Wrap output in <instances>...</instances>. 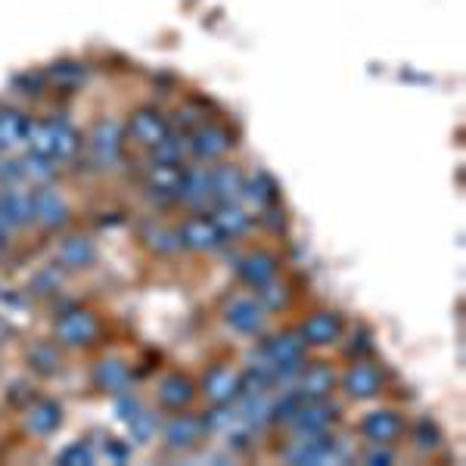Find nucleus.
I'll use <instances>...</instances> for the list:
<instances>
[{
	"instance_id": "obj_36",
	"label": "nucleus",
	"mask_w": 466,
	"mask_h": 466,
	"mask_svg": "<svg viewBox=\"0 0 466 466\" xmlns=\"http://www.w3.org/2000/svg\"><path fill=\"white\" fill-rule=\"evenodd\" d=\"M302 401H305V398L299 392H287L277 404H270V413H274V420H289L292 413L302 408Z\"/></svg>"
},
{
	"instance_id": "obj_12",
	"label": "nucleus",
	"mask_w": 466,
	"mask_h": 466,
	"mask_svg": "<svg viewBox=\"0 0 466 466\" xmlns=\"http://www.w3.org/2000/svg\"><path fill=\"white\" fill-rule=\"evenodd\" d=\"M171 127L168 122L159 116L156 109H140V112H134L131 116V122H127V134H131L137 144H144V147H153V144H159V140L168 134Z\"/></svg>"
},
{
	"instance_id": "obj_6",
	"label": "nucleus",
	"mask_w": 466,
	"mask_h": 466,
	"mask_svg": "<svg viewBox=\"0 0 466 466\" xmlns=\"http://www.w3.org/2000/svg\"><path fill=\"white\" fill-rule=\"evenodd\" d=\"M0 218H4L6 228H25L28 221H35L32 193L19 190L16 184L4 187V193H0Z\"/></svg>"
},
{
	"instance_id": "obj_26",
	"label": "nucleus",
	"mask_w": 466,
	"mask_h": 466,
	"mask_svg": "<svg viewBox=\"0 0 466 466\" xmlns=\"http://www.w3.org/2000/svg\"><path fill=\"white\" fill-rule=\"evenodd\" d=\"M202 435V423L193 417H175L168 426H165V439H168L171 448H193Z\"/></svg>"
},
{
	"instance_id": "obj_35",
	"label": "nucleus",
	"mask_w": 466,
	"mask_h": 466,
	"mask_svg": "<svg viewBox=\"0 0 466 466\" xmlns=\"http://www.w3.org/2000/svg\"><path fill=\"white\" fill-rule=\"evenodd\" d=\"M147 237H149V246H153L156 252H175V249H180V237H177V233H171V230L156 228V230H149Z\"/></svg>"
},
{
	"instance_id": "obj_25",
	"label": "nucleus",
	"mask_w": 466,
	"mask_h": 466,
	"mask_svg": "<svg viewBox=\"0 0 466 466\" xmlns=\"http://www.w3.org/2000/svg\"><path fill=\"white\" fill-rule=\"evenodd\" d=\"M50 134H54V162H69L78 156L81 137L69 122H63V118L50 122Z\"/></svg>"
},
{
	"instance_id": "obj_14",
	"label": "nucleus",
	"mask_w": 466,
	"mask_h": 466,
	"mask_svg": "<svg viewBox=\"0 0 466 466\" xmlns=\"http://www.w3.org/2000/svg\"><path fill=\"white\" fill-rule=\"evenodd\" d=\"M228 323L237 333L255 336L265 327V314H261V305L255 299H237V302L228 305Z\"/></svg>"
},
{
	"instance_id": "obj_38",
	"label": "nucleus",
	"mask_w": 466,
	"mask_h": 466,
	"mask_svg": "<svg viewBox=\"0 0 466 466\" xmlns=\"http://www.w3.org/2000/svg\"><path fill=\"white\" fill-rule=\"evenodd\" d=\"M116 410H118V417H122L125 423H127V420H131L134 413H140V410H144V408H140V401H137V398H134V395H122V392H118Z\"/></svg>"
},
{
	"instance_id": "obj_19",
	"label": "nucleus",
	"mask_w": 466,
	"mask_h": 466,
	"mask_svg": "<svg viewBox=\"0 0 466 466\" xmlns=\"http://www.w3.org/2000/svg\"><path fill=\"white\" fill-rule=\"evenodd\" d=\"M212 221L224 239H237L239 233H246V228H249V215H246L237 202H218Z\"/></svg>"
},
{
	"instance_id": "obj_39",
	"label": "nucleus",
	"mask_w": 466,
	"mask_h": 466,
	"mask_svg": "<svg viewBox=\"0 0 466 466\" xmlns=\"http://www.w3.org/2000/svg\"><path fill=\"white\" fill-rule=\"evenodd\" d=\"M19 180H22V168H19V162H13V159H0V184L10 187V184H19Z\"/></svg>"
},
{
	"instance_id": "obj_29",
	"label": "nucleus",
	"mask_w": 466,
	"mask_h": 466,
	"mask_svg": "<svg viewBox=\"0 0 466 466\" xmlns=\"http://www.w3.org/2000/svg\"><path fill=\"white\" fill-rule=\"evenodd\" d=\"M94 243L87 237H69L63 243V249H59V261L66 268H87L94 261Z\"/></svg>"
},
{
	"instance_id": "obj_18",
	"label": "nucleus",
	"mask_w": 466,
	"mask_h": 466,
	"mask_svg": "<svg viewBox=\"0 0 466 466\" xmlns=\"http://www.w3.org/2000/svg\"><path fill=\"white\" fill-rule=\"evenodd\" d=\"M364 435L373 445H389L401 435V420H398L395 410H377L364 420Z\"/></svg>"
},
{
	"instance_id": "obj_15",
	"label": "nucleus",
	"mask_w": 466,
	"mask_h": 466,
	"mask_svg": "<svg viewBox=\"0 0 466 466\" xmlns=\"http://www.w3.org/2000/svg\"><path fill=\"white\" fill-rule=\"evenodd\" d=\"M336 386V377L329 367L323 364H314V367H302V373H299V389L296 392L305 398V401H320V398L329 395V389Z\"/></svg>"
},
{
	"instance_id": "obj_3",
	"label": "nucleus",
	"mask_w": 466,
	"mask_h": 466,
	"mask_svg": "<svg viewBox=\"0 0 466 466\" xmlns=\"http://www.w3.org/2000/svg\"><path fill=\"white\" fill-rule=\"evenodd\" d=\"M32 215L37 224L56 230L69 221V206H66V199L59 197L54 187L44 184V187H37V190H32Z\"/></svg>"
},
{
	"instance_id": "obj_42",
	"label": "nucleus",
	"mask_w": 466,
	"mask_h": 466,
	"mask_svg": "<svg viewBox=\"0 0 466 466\" xmlns=\"http://www.w3.org/2000/svg\"><path fill=\"white\" fill-rule=\"evenodd\" d=\"M389 461H392L389 451H373V454H367V463H373V466H386Z\"/></svg>"
},
{
	"instance_id": "obj_37",
	"label": "nucleus",
	"mask_w": 466,
	"mask_h": 466,
	"mask_svg": "<svg viewBox=\"0 0 466 466\" xmlns=\"http://www.w3.org/2000/svg\"><path fill=\"white\" fill-rule=\"evenodd\" d=\"M258 292H261V302H265L268 308H280V305H287V289L277 287L274 280L265 283V287H258Z\"/></svg>"
},
{
	"instance_id": "obj_2",
	"label": "nucleus",
	"mask_w": 466,
	"mask_h": 466,
	"mask_svg": "<svg viewBox=\"0 0 466 466\" xmlns=\"http://www.w3.org/2000/svg\"><path fill=\"white\" fill-rule=\"evenodd\" d=\"M122 127L116 122H100L94 127V134H90L87 140V149H90V162L96 165V168H109V165H116L122 159Z\"/></svg>"
},
{
	"instance_id": "obj_24",
	"label": "nucleus",
	"mask_w": 466,
	"mask_h": 466,
	"mask_svg": "<svg viewBox=\"0 0 466 466\" xmlns=\"http://www.w3.org/2000/svg\"><path fill=\"white\" fill-rule=\"evenodd\" d=\"M243 175L233 165H221V168L212 171V190L218 202H237L243 197Z\"/></svg>"
},
{
	"instance_id": "obj_7",
	"label": "nucleus",
	"mask_w": 466,
	"mask_h": 466,
	"mask_svg": "<svg viewBox=\"0 0 466 466\" xmlns=\"http://www.w3.org/2000/svg\"><path fill=\"white\" fill-rule=\"evenodd\" d=\"M190 144L193 153L199 156V159H221L224 153L230 149V134L224 131V127H218V125H199L197 131H193V137L187 140Z\"/></svg>"
},
{
	"instance_id": "obj_30",
	"label": "nucleus",
	"mask_w": 466,
	"mask_h": 466,
	"mask_svg": "<svg viewBox=\"0 0 466 466\" xmlns=\"http://www.w3.org/2000/svg\"><path fill=\"white\" fill-rule=\"evenodd\" d=\"M243 197L252 202L255 208H268L277 202V184L268 175H255L243 184Z\"/></svg>"
},
{
	"instance_id": "obj_32",
	"label": "nucleus",
	"mask_w": 466,
	"mask_h": 466,
	"mask_svg": "<svg viewBox=\"0 0 466 466\" xmlns=\"http://www.w3.org/2000/svg\"><path fill=\"white\" fill-rule=\"evenodd\" d=\"M190 149V144H187L180 134H165V137L159 140V144H153V162H177L184 159V153Z\"/></svg>"
},
{
	"instance_id": "obj_41",
	"label": "nucleus",
	"mask_w": 466,
	"mask_h": 466,
	"mask_svg": "<svg viewBox=\"0 0 466 466\" xmlns=\"http://www.w3.org/2000/svg\"><path fill=\"white\" fill-rule=\"evenodd\" d=\"M32 360H44V364H37V367H41V370H54V367L59 364V358H56L50 349H37L35 355H32Z\"/></svg>"
},
{
	"instance_id": "obj_5",
	"label": "nucleus",
	"mask_w": 466,
	"mask_h": 466,
	"mask_svg": "<svg viewBox=\"0 0 466 466\" xmlns=\"http://www.w3.org/2000/svg\"><path fill=\"white\" fill-rule=\"evenodd\" d=\"M333 448L336 441L329 439L327 430L323 432H311L302 435L289 451H287V461L289 463H323V461H333Z\"/></svg>"
},
{
	"instance_id": "obj_13",
	"label": "nucleus",
	"mask_w": 466,
	"mask_h": 466,
	"mask_svg": "<svg viewBox=\"0 0 466 466\" xmlns=\"http://www.w3.org/2000/svg\"><path fill=\"white\" fill-rule=\"evenodd\" d=\"M261 355H265V360L270 367H280V364H292V360H302L305 355V342L302 336L296 333H280V336H270V339L261 345Z\"/></svg>"
},
{
	"instance_id": "obj_1",
	"label": "nucleus",
	"mask_w": 466,
	"mask_h": 466,
	"mask_svg": "<svg viewBox=\"0 0 466 466\" xmlns=\"http://www.w3.org/2000/svg\"><path fill=\"white\" fill-rule=\"evenodd\" d=\"M96 333H100V323L85 308H72L56 320V339L63 345H90Z\"/></svg>"
},
{
	"instance_id": "obj_8",
	"label": "nucleus",
	"mask_w": 466,
	"mask_h": 466,
	"mask_svg": "<svg viewBox=\"0 0 466 466\" xmlns=\"http://www.w3.org/2000/svg\"><path fill=\"white\" fill-rule=\"evenodd\" d=\"M333 417H336V408L333 404H323V398H320V401H302V408L292 413L289 423L299 435H311V432L327 430V426L333 423Z\"/></svg>"
},
{
	"instance_id": "obj_21",
	"label": "nucleus",
	"mask_w": 466,
	"mask_h": 466,
	"mask_svg": "<svg viewBox=\"0 0 466 466\" xmlns=\"http://www.w3.org/2000/svg\"><path fill=\"white\" fill-rule=\"evenodd\" d=\"M25 134H28V118L22 116V112L0 109V149H4V153L25 144Z\"/></svg>"
},
{
	"instance_id": "obj_28",
	"label": "nucleus",
	"mask_w": 466,
	"mask_h": 466,
	"mask_svg": "<svg viewBox=\"0 0 466 466\" xmlns=\"http://www.w3.org/2000/svg\"><path fill=\"white\" fill-rule=\"evenodd\" d=\"M19 168H22V180H32L35 187L50 184V177L56 175V162L41 153H32V149H28V156L19 162Z\"/></svg>"
},
{
	"instance_id": "obj_31",
	"label": "nucleus",
	"mask_w": 466,
	"mask_h": 466,
	"mask_svg": "<svg viewBox=\"0 0 466 466\" xmlns=\"http://www.w3.org/2000/svg\"><path fill=\"white\" fill-rule=\"evenodd\" d=\"M47 78L56 90H75L87 78V69H85V63H56L54 69L47 72Z\"/></svg>"
},
{
	"instance_id": "obj_10",
	"label": "nucleus",
	"mask_w": 466,
	"mask_h": 466,
	"mask_svg": "<svg viewBox=\"0 0 466 466\" xmlns=\"http://www.w3.org/2000/svg\"><path fill=\"white\" fill-rule=\"evenodd\" d=\"M302 342L305 345H329L342 336V320L333 311H318L302 323Z\"/></svg>"
},
{
	"instance_id": "obj_34",
	"label": "nucleus",
	"mask_w": 466,
	"mask_h": 466,
	"mask_svg": "<svg viewBox=\"0 0 466 466\" xmlns=\"http://www.w3.org/2000/svg\"><path fill=\"white\" fill-rule=\"evenodd\" d=\"M59 463L63 466H90L94 463V448L90 445H72V448H66L63 454H59Z\"/></svg>"
},
{
	"instance_id": "obj_9",
	"label": "nucleus",
	"mask_w": 466,
	"mask_h": 466,
	"mask_svg": "<svg viewBox=\"0 0 466 466\" xmlns=\"http://www.w3.org/2000/svg\"><path fill=\"white\" fill-rule=\"evenodd\" d=\"M180 180H184V168L177 162H153L147 175V190L156 199H175L180 193Z\"/></svg>"
},
{
	"instance_id": "obj_11",
	"label": "nucleus",
	"mask_w": 466,
	"mask_h": 466,
	"mask_svg": "<svg viewBox=\"0 0 466 466\" xmlns=\"http://www.w3.org/2000/svg\"><path fill=\"white\" fill-rule=\"evenodd\" d=\"M177 199H184L187 206H193V208H206L208 202L215 199V190H212V171H206V168H190V171H184V180H180Z\"/></svg>"
},
{
	"instance_id": "obj_40",
	"label": "nucleus",
	"mask_w": 466,
	"mask_h": 466,
	"mask_svg": "<svg viewBox=\"0 0 466 466\" xmlns=\"http://www.w3.org/2000/svg\"><path fill=\"white\" fill-rule=\"evenodd\" d=\"M417 445L420 448H435L439 445V432H435L430 423H420L417 426Z\"/></svg>"
},
{
	"instance_id": "obj_43",
	"label": "nucleus",
	"mask_w": 466,
	"mask_h": 466,
	"mask_svg": "<svg viewBox=\"0 0 466 466\" xmlns=\"http://www.w3.org/2000/svg\"><path fill=\"white\" fill-rule=\"evenodd\" d=\"M4 249H6V224L0 221V252H4Z\"/></svg>"
},
{
	"instance_id": "obj_22",
	"label": "nucleus",
	"mask_w": 466,
	"mask_h": 466,
	"mask_svg": "<svg viewBox=\"0 0 466 466\" xmlns=\"http://www.w3.org/2000/svg\"><path fill=\"white\" fill-rule=\"evenodd\" d=\"M94 382L103 389V392H125L127 382H131V373H127V367L122 364V360L109 358V360H100L94 370Z\"/></svg>"
},
{
	"instance_id": "obj_33",
	"label": "nucleus",
	"mask_w": 466,
	"mask_h": 466,
	"mask_svg": "<svg viewBox=\"0 0 466 466\" xmlns=\"http://www.w3.org/2000/svg\"><path fill=\"white\" fill-rule=\"evenodd\" d=\"M127 430H131V435H134V441H149L156 435V417L149 410H140V413H134L131 420H127Z\"/></svg>"
},
{
	"instance_id": "obj_23",
	"label": "nucleus",
	"mask_w": 466,
	"mask_h": 466,
	"mask_svg": "<svg viewBox=\"0 0 466 466\" xmlns=\"http://www.w3.org/2000/svg\"><path fill=\"white\" fill-rule=\"evenodd\" d=\"M59 423H63V408L56 401H37L35 408H28L25 426L35 435H50Z\"/></svg>"
},
{
	"instance_id": "obj_4",
	"label": "nucleus",
	"mask_w": 466,
	"mask_h": 466,
	"mask_svg": "<svg viewBox=\"0 0 466 466\" xmlns=\"http://www.w3.org/2000/svg\"><path fill=\"white\" fill-rule=\"evenodd\" d=\"M177 237H180V246H187V249H197V252L218 249V246L224 243V237L215 228V221H212V218H206V215L187 218V221L180 224Z\"/></svg>"
},
{
	"instance_id": "obj_44",
	"label": "nucleus",
	"mask_w": 466,
	"mask_h": 466,
	"mask_svg": "<svg viewBox=\"0 0 466 466\" xmlns=\"http://www.w3.org/2000/svg\"><path fill=\"white\" fill-rule=\"evenodd\" d=\"M0 221H4V218H0Z\"/></svg>"
},
{
	"instance_id": "obj_17",
	"label": "nucleus",
	"mask_w": 466,
	"mask_h": 466,
	"mask_svg": "<svg viewBox=\"0 0 466 466\" xmlns=\"http://www.w3.org/2000/svg\"><path fill=\"white\" fill-rule=\"evenodd\" d=\"M239 274H243V280L249 283V287H265L277 277V258L268 252H255V255H246L243 261H239Z\"/></svg>"
},
{
	"instance_id": "obj_27",
	"label": "nucleus",
	"mask_w": 466,
	"mask_h": 466,
	"mask_svg": "<svg viewBox=\"0 0 466 466\" xmlns=\"http://www.w3.org/2000/svg\"><path fill=\"white\" fill-rule=\"evenodd\" d=\"M193 395H197V389H193V382L187 377H168L162 382V389H159L162 404H165V408H171V410L187 408V404L193 401Z\"/></svg>"
},
{
	"instance_id": "obj_16",
	"label": "nucleus",
	"mask_w": 466,
	"mask_h": 466,
	"mask_svg": "<svg viewBox=\"0 0 466 466\" xmlns=\"http://www.w3.org/2000/svg\"><path fill=\"white\" fill-rule=\"evenodd\" d=\"M206 398L215 404H230L233 398L239 395V377L228 367H212V370L206 373Z\"/></svg>"
},
{
	"instance_id": "obj_20",
	"label": "nucleus",
	"mask_w": 466,
	"mask_h": 466,
	"mask_svg": "<svg viewBox=\"0 0 466 466\" xmlns=\"http://www.w3.org/2000/svg\"><path fill=\"white\" fill-rule=\"evenodd\" d=\"M380 386H382V377L377 367H370V364H355L349 370V377H345V392L355 398H373L380 392Z\"/></svg>"
}]
</instances>
